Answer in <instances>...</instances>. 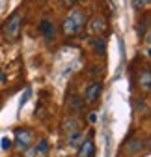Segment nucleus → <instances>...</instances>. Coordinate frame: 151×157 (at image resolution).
I'll list each match as a JSON object with an SVG mask.
<instances>
[{
  "instance_id": "obj_14",
  "label": "nucleus",
  "mask_w": 151,
  "mask_h": 157,
  "mask_svg": "<svg viewBox=\"0 0 151 157\" xmlns=\"http://www.w3.org/2000/svg\"><path fill=\"white\" fill-rule=\"evenodd\" d=\"M35 155H37L35 146H30V148H26V150H24V157H35Z\"/></svg>"
},
{
  "instance_id": "obj_19",
  "label": "nucleus",
  "mask_w": 151,
  "mask_h": 157,
  "mask_svg": "<svg viewBox=\"0 0 151 157\" xmlns=\"http://www.w3.org/2000/svg\"><path fill=\"white\" fill-rule=\"evenodd\" d=\"M0 81H6V75H4L2 71H0Z\"/></svg>"
},
{
  "instance_id": "obj_15",
  "label": "nucleus",
  "mask_w": 151,
  "mask_h": 157,
  "mask_svg": "<svg viewBox=\"0 0 151 157\" xmlns=\"http://www.w3.org/2000/svg\"><path fill=\"white\" fill-rule=\"evenodd\" d=\"M73 107H75V109H82V107H84V103H82L80 97H75V99H73Z\"/></svg>"
},
{
  "instance_id": "obj_12",
  "label": "nucleus",
  "mask_w": 151,
  "mask_h": 157,
  "mask_svg": "<svg viewBox=\"0 0 151 157\" xmlns=\"http://www.w3.org/2000/svg\"><path fill=\"white\" fill-rule=\"evenodd\" d=\"M142 148H144V146H142L140 140H133V142L127 146V151H129V153H136V151H140Z\"/></svg>"
},
{
  "instance_id": "obj_4",
  "label": "nucleus",
  "mask_w": 151,
  "mask_h": 157,
  "mask_svg": "<svg viewBox=\"0 0 151 157\" xmlns=\"http://www.w3.org/2000/svg\"><path fill=\"white\" fill-rule=\"evenodd\" d=\"M101 92H103L101 82H91V84L86 88V95H84V97H86V103H90V105L97 103V99H99Z\"/></svg>"
},
{
  "instance_id": "obj_1",
  "label": "nucleus",
  "mask_w": 151,
  "mask_h": 157,
  "mask_svg": "<svg viewBox=\"0 0 151 157\" xmlns=\"http://www.w3.org/2000/svg\"><path fill=\"white\" fill-rule=\"evenodd\" d=\"M86 25V15L84 11L80 10H73L71 15H67V19L64 21V32L67 36H75V34H79Z\"/></svg>"
},
{
  "instance_id": "obj_18",
  "label": "nucleus",
  "mask_w": 151,
  "mask_h": 157,
  "mask_svg": "<svg viewBox=\"0 0 151 157\" xmlns=\"http://www.w3.org/2000/svg\"><path fill=\"white\" fill-rule=\"evenodd\" d=\"M145 4H147V2H134V6H136V8H140V6H145Z\"/></svg>"
},
{
  "instance_id": "obj_10",
  "label": "nucleus",
  "mask_w": 151,
  "mask_h": 157,
  "mask_svg": "<svg viewBox=\"0 0 151 157\" xmlns=\"http://www.w3.org/2000/svg\"><path fill=\"white\" fill-rule=\"evenodd\" d=\"M80 144H82V133H80V131L69 136V146H71V148H77V146H80Z\"/></svg>"
},
{
  "instance_id": "obj_16",
  "label": "nucleus",
  "mask_w": 151,
  "mask_h": 157,
  "mask_svg": "<svg viewBox=\"0 0 151 157\" xmlns=\"http://www.w3.org/2000/svg\"><path fill=\"white\" fill-rule=\"evenodd\" d=\"M95 49H99V52H105V41H103L101 37L95 41Z\"/></svg>"
},
{
  "instance_id": "obj_7",
  "label": "nucleus",
  "mask_w": 151,
  "mask_h": 157,
  "mask_svg": "<svg viewBox=\"0 0 151 157\" xmlns=\"http://www.w3.org/2000/svg\"><path fill=\"white\" fill-rule=\"evenodd\" d=\"M106 30V19L105 17H93L90 21V32L91 34H103Z\"/></svg>"
},
{
  "instance_id": "obj_13",
  "label": "nucleus",
  "mask_w": 151,
  "mask_h": 157,
  "mask_svg": "<svg viewBox=\"0 0 151 157\" xmlns=\"http://www.w3.org/2000/svg\"><path fill=\"white\" fill-rule=\"evenodd\" d=\"M11 146H13V140L9 139V136H4V139L0 140V148H2V150H9Z\"/></svg>"
},
{
  "instance_id": "obj_11",
  "label": "nucleus",
  "mask_w": 151,
  "mask_h": 157,
  "mask_svg": "<svg viewBox=\"0 0 151 157\" xmlns=\"http://www.w3.org/2000/svg\"><path fill=\"white\" fill-rule=\"evenodd\" d=\"M35 151H37V155H45L47 151H49V142L43 139V140H39V144H35Z\"/></svg>"
},
{
  "instance_id": "obj_9",
  "label": "nucleus",
  "mask_w": 151,
  "mask_h": 157,
  "mask_svg": "<svg viewBox=\"0 0 151 157\" xmlns=\"http://www.w3.org/2000/svg\"><path fill=\"white\" fill-rule=\"evenodd\" d=\"M79 129H80V124H79V120H67V124H65V131H67V135L71 136V135H75V133H79Z\"/></svg>"
},
{
  "instance_id": "obj_2",
  "label": "nucleus",
  "mask_w": 151,
  "mask_h": 157,
  "mask_svg": "<svg viewBox=\"0 0 151 157\" xmlns=\"http://www.w3.org/2000/svg\"><path fill=\"white\" fill-rule=\"evenodd\" d=\"M19 32H21V15H19V13H13V15L9 17V21L6 23V28H4L6 39L15 41V39L19 37Z\"/></svg>"
},
{
  "instance_id": "obj_6",
  "label": "nucleus",
  "mask_w": 151,
  "mask_h": 157,
  "mask_svg": "<svg viewBox=\"0 0 151 157\" xmlns=\"http://www.w3.org/2000/svg\"><path fill=\"white\" fill-rule=\"evenodd\" d=\"M95 155V146H93L91 136H88L86 140H82L80 150H79V157H93Z\"/></svg>"
},
{
  "instance_id": "obj_17",
  "label": "nucleus",
  "mask_w": 151,
  "mask_h": 157,
  "mask_svg": "<svg viewBox=\"0 0 151 157\" xmlns=\"http://www.w3.org/2000/svg\"><path fill=\"white\" fill-rule=\"evenodd\" d=\"M88 120H90L91 124H95V120H97V116H95V112H90V116H88Z\"/></svg>"
},
{
  "instance_id": "obj_20",
  "label": "nucleus",
  "mask_w": 151,
  "mask_h": 157,
  "mask_svg": "<svg viewBox=\"0 0 151 157\" xmlns=\"http://www.w3.org/2000/svg\"><path fill=\"white\" fill-rule=\"evenodd\" d=\"M0 107H2V101H0Z\"/></svg>"
},
{
  "instance_id": "obj_5",
  "label": "nucleus",
  "mask_w": 151,
  "mask_h": 157,
  "mask_svg": "<svg viewBox=\"0 0 151 157\" xmlns=\"http://www.w3.org/2000/svg\"><path fill=\"white\" fill-rule=\"evenodd\" d=\"M39 30H41V34H43V37L47 39V41H52V39H56V26H54L52 21H41Z\"/></svg>"
},
{
  "instance_id": "obj_3",
  "label": "nucleus",
  "mask_w": 151,
  "mask_h": 157,
  "mask_svg": "<svg viewBox=\"0 0 151 157\" xmlns=\"http://www.w3.org/2000/svg\"><path fill=\"white\" fill-rule=\"evenodd\" d=\"M32 142H34V133L30 129H23L21 127V129L15 131V146L17 148L26 150V148L32 146Z\"/></svg>"
},
{
  "instance_id": "obj_8",
  "label": "nucleus",
  "mask_w": 151,
  "mask_h": 157,
  "mask_svg": "<svg viewBox=\"0 0 151 157\" xmlns=\"http://www.w3.org/2000/svg\"><path fill=\"white\" fill-rule=\"evenodd\" d=\"M140 88L144 92H149V88H151V73H149V69H144V73L140 75Z\"/></svg>"
}]
</instances>
